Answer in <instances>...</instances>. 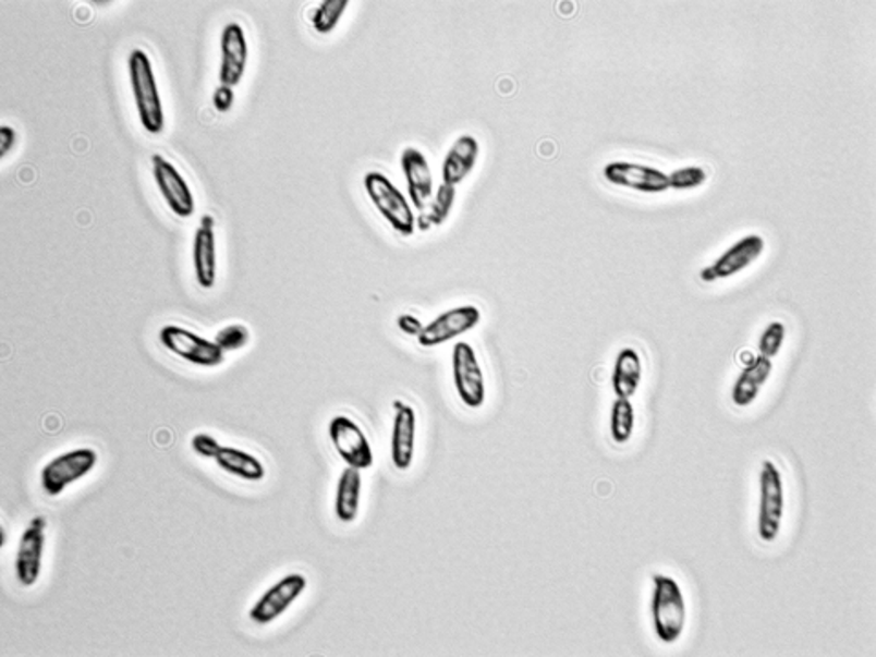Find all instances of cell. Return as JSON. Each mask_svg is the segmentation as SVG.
<instances>
[{"instance_id":"6da1fadb","label":"cell","mask_w":876,"mask_h":657,"mask_svg":"<svg viewBox=\"0 0 876 657\" xmlns=\"http://www.w3.org/2000/svg\"><path fill=\"white\" fill-rule=\"evenodd\" d=\"M652 623L657 640L665 645H674L686 629V601L680 583L674 577L656 573L652 575Z\"/></svg>"},{"instance_id":"7a4b0ae2","label":"cell","mask_w":876,"mask_h":657,"mask_svg":"<svg viewBox=\"0 0 876 657\" xmlns=\"http://www.w3.org/2000/svg\"><path fill=\"white\" fill-rule=\"evenodd\" d=\"M129 75L141 126L148 134H161L165 130L163 101L154 75L153 62L146 51H130Z\"/></svg>"},{"instance_id":"3957f363","label":"cell","mask_w":876,"mask_h":657,"mask_svg":"<svg viewBox=\"0 0 876 657\" xmlns=\"http://www.w3.org/2000/svg\"><path fill=\"white\" fill-rule=\"evenodd\" d=\"M786 518V486L781 472L772 461H764L759 470L758 535L764 543H775Z\"/></svg>"},{"instance_id":"277c9868","label":"cell","mask_w":876,"mask_h":657,"mask_svg":"<svg viewBox=\"0 0 876 657\" xmlns=\"http://www.w3.org/2000/svg\"><path fill=\"white\" fill-rule=\"evenodd\" d=\"M365 192L372 197L373 205L382 214L389 226L402 236H413L416 229L415 212L410 199L394 186V183L380 174L369 172L364 178Z\"/></svg>"},{"instance_id":"5b68a950","label":"cell","mask_w":876,"mask_h":657,"mask_svg":"<svg viewBox=\"0 0 876 657\" xmlns=\"http://www.w3.org/2000/svg\"><path fill=\"white\" fill-rule=\"evenodd\" d=\"M99 455L92 448H77L53 457L40 472V488L48 497H59L68 486L94 472Z\"/></svg>"},{"instance_id":"8992f818","label":"cell","mask_w":876,"mask_h":657,"mask_svg":"<svg viewBox=\"0 0 876 657\" xmlns=\"http://www.w3.org/2000/svg\"><path fill=\"white\" fill-rule=\"evenodd\" d=\"M159 342L170 353L199 367H218L226 362V351L219 348L218 343L205 340L185 327H161Z\"/></svg>"},{"instance_id":"52a82bcc","label":"cell","mask_w":876,"mask_h":657,"mask_svg":"<svg viewBox=\"0 0 876 657\" xmlns=\"http://www.w3.org/2000/svg\"><path fill=\"white\" fill-rule=\"evenodd\" d=\"M453 382H455L459 399L472 407L478 410L486 402V378H484L483 365L478 362L475 349L467 342L455 343L453 354Z\"/></svg>"},{"instance_id":"ba28073f","label":"cell","mask_w":876,"mask_h":657,"mask_svg":"<svg viewBox=\"0 0 876 657\" xmlns=\"http://www.w3.org/2000/svg\"><path fill=\"white\" fill-rule=\"evenodd\" d=\"M329 438L334 450L348 466L356 467L360 472L369 470L375 462L372 445L362 431V427L345 415H338L329 422Z\"/></svg>"},{"instance_id":"9c48e42d","label":"cell","mask_w":876,"mask_h":657,"mask_svg":"<svg viewBox=\"0 0 876 657\" xmlns=\"http://www.w3.org/2000/svg\"><path fill=\"white\" fill-rule=\"evenodd\" d=\"M305 588H307L305 575L289 573L278 583L272 584L269 591L265 592L264 596L259 597L256 605L251 608V613H248L251 621L261 624V626L275 623L276 619H280L294 603L299 601V597L304 594Z\"/></svg>"},{"instance_id":"30bf717a","label":"cell","mask_w":876,"mask_h":657,"mask_svg":"<svg viewBox=\"0 0 876 657\" xmlns=\"http://www.w3.org/2000/svg\"><path fill=\"white\" fill-rule=\"evenodd\" d=\"M46 528H48V521L45 518H34L19 539L17 553H15V575L24 588L35 586L42 573Z\"/></svg>"},{"instance_id":"8fae6325","label":"cell","mask_w":876,"mask_h":657,"mask_svg":"<svg viewBox=\"0 0 876 657\" xmlns=\"http://www.w3.org/2000/svg\"><path fill=\"white\" fill-rule=\"evenodd\" d=\"M764 251V238L758 236V234H749V236L738 240L734 245H730L713 265L705 267L699 272V278L705 283L732 278V276L740 275L743 270H747L751 265L756 264L762 258Z\"/></svg>"},{"instance_id":"7c38bea8","label":"cell","mask_w":876,"mask_h":657,"mask_svg":"<svg viewBox=\"0 0 876 657\" xmlns=\"http://www.w3.org/2000/svg\"><path fill=\"white\" fill-rule=\"evenodd\" d=\"M480 318L483 315L475 305H462V307L446 311L422 329L418 334V343L422 348L445 345V343L473 331L480 324Z\"/></svg>"},{"instance_id":"4fadbf2b","label":"cell","mask_w":876,"mask_h":657,"mask_svg":"<svg viewBox=\"0 0 876 657\" xmlns=\"http://www.w3.org/2000/svg\"><path fill=\"white\" fill-rule=\"evenodd\" d=\"M153 172L156 185H158L159 192H161V196L169 205L170 210L178 218H191L194 210H196V202H194L191 185L180 174V170L175 169L169 159L156 154V156H153Z\"/></svg>"},{"instance_id":"5bb4252c","label":"cell","mask_w":876,"mask_h":657,"mask_svg":"<svg viewBox=\"0 0 876 657\" xmlns=\"http://www.w3.org/2000/svg\"><path fill=\"white\" fill-rule=\"evenodd\" d=\"M605 180L616 186L632 188L641 194H664L669 191V174L648 165L613 161L603 170Z\"/></svg>"},{"instance_id":"9a60e30c","label":"cell","mask_w":876,"mask_h":657,"mask_svg":"<svg viewBox=\"0 0 876 657\" xmlns=\"http://www.w3.org/2000/svg\"><path fill=\"white\" fill-rule=\"evenodd\" d=\"M248 62V42L242 26L227 24L221 32V64H219V85L236 88L242 83Z\"/></svg>"},{"instance_id":"2e32d148","label":"cell","mask_w":876,"mask_h":657,"mask_svg":"<svg viewBox=\"0 0 876 657\" xmlns=\"http://www.w3.org/2000/svg\"><path fill=\"white\" fill-rule=\"evenodd\" d=\"M400 167L407 183L411 207L415 208L416 212H422L427 203L431 202L435 191L431 167L427 163L426 156L413 146L404 148V153L400 156Z\"/></svg>"},{"instance_id":"e0dca14e","label":"cell","mask_w":876,"mask_h":657,"mask_svg":"<svg viewBox=\"0 0 876 657\" xmlns=\"http://www.w3.org/2000/svg\"><path fill=\"white\" fill-rule=\"evenodd\" d=\"M192 264L197 283L203 289H212L218 276V256H216V221L212 216H203L194 236Z\"/></svg>"},{"instance_id":"ac0fdd59","label":"cell","mask_w":876,"mask_h":657,"mask_svg":"<svg viewBox=\"0 0 876 657\" xmlns=\"http://www.w3.org/2000/svg\"><path fill=\"white\" fill-rule=\"evenodd\" d=\"M393 435H391V461L400 472L410 470L415 457L416 413L402 400L393 402Z\"/></svg>"},{"instance_id":"d6986e66","label":"cell","mask_w":876,"mask_h":657,"mask_svg":"<svg viewBox=\"0 0 876 657\" xmlns=\"http://www.w3.org/2000/svg\"><path fill=\"white\" fill-rule=\"evenodd\" d=\"M478 154H480L478 141L473 135H461L446 154L442 163V183L450 186L464 183L477 165Z\"/></svg>"},{"instance_id":"ffe728a7","label":"cell","mask_w":876,"mask_h":657,"mask_svg":"<svg viewBox=\"0 0 876 657\" xmlns=\"http://www.w3.org/2000/svg\"><path fill=\"white\" fill-rule=\"evenodd\" d=\"M772 369H775L772 360L765 358L762 354H759L758 358H754L740 373V377L734 382V388H732V402H734V405H738V407L753 405L758 400L765 384L769 382Z\"/></svg>"},{"instance_id":"44dd1931","label":"cell","mask_w":876,"mask_h":657,"mask_svg":"<svg viewBox=\"0 0 876 657\" xmlns=\"http://www.w3.org/2000/svg\"><path fill=\"white\" fill-rule=\"evenodd\" d=\"M643 380V360L632 348L619 351L613 365L612 389L618 399L630 400L637 393Z\"/></svg>"},{"instance_id":"7402d4cb","label":"cell","mask_w":876,"mask_h":657,"mask_svg":"<svg viewBox=\"0 0 876 657\" xmlns=\"http://www.w3.org/2000/svg\"><path fill=\"white\" fill-rule=\"evenodd\" d=\"M362 483V472L356 467L345 466L338 480L334 497V513L340 523L351 524L358 518Z\"/></svg>"},{"instance_id":"603a6c76","label":"cell","mask_w":876,"mask_h":657,"mask_svg":"<svg viewBox=\"0 0 876 657\" xmlns=\"http://www.w3.org/2000/svg\"><path fill=\"white\" fill-rule=\"evenodd\" d=\"M214 462L232 477L242 478L248 483L264 480L265 473H267L264 462L259 461L258 457L238 450V448H229V446L219 448L218 453L214 457Z\"/></svg>"},{"instance_id":"cb8c5ba5","label":"cell","mask_w":876,"mask_h":657,"mask_svg":"<svg viewBox=\"0 0 876 657\" xmlns=\"http://www.w3.org/2000/svg\"><path fill=\"white\" fill-rule=\"evenodd\" d=\"M457 186H438L437 194H433L431 202L427 203L416 221V227L422 232L431 231L433 227H440L446 219L450 218L451 210L455 207Z\"/></svg>"},{"instance_id":"d4e9b609","label":"cell","mask_w":876,"mask_h":657,"mask_svg":"<svg viewBox=\"0 0 876 657\" xmlns=\"http://www.w3.org/2000/svg\"><path fill=\"white\" fill-rule=\"evenodd\" d=\"M635 427V411L632 402L626 399H616L610 411V437L616 445H626Z\"/></svg>"},{"instance_id":"484cf974","label":"cell","mask_w":876,"mask_h":657,"mask_svg":"<svg viewBox=\"0 0 876 657\" xmlns=\"http://www.w3.org/2000/svg\"><path fill=\"white\" fill-rule=\"evenodd\" d=\"M348 8V0H324L313 12V28L321 35L331 34Z\"/></svg>"},{"instance_id":"4316f807","label":"cell","mask_w":876,"mask_h":657,"mask_svg":"<svg viewBox=\"0 0 876 657\" xmlns=\"http://www.w3.org/2000/svg\"><path fill=\"white\" fill-rule=\"evenodd\" d=\"M787 329L781 321H770L759 337V354L765 358H776L786 343Z\"/></svg>"},{"instance_id":"83f0119b","label":"cell","mask_w":876,"mask_h":657,"mask_svg":"<svg viewBox=\"0 0 876 657\" xmlns=\"http://www.w3.org/2000/svg\"><path fill=\"white\" fill-rule=\"evenodd\" d=\"M705 181H707V172L702 167H683L669 174V185L674 191H692V188L705 185Z\"/></svg>"},{"instance_id":"f1b7e54d","label":"cell","mask_w":876,"mask_h":657,"mask_svg":"<svg viewBox=\"0 0 876 657\" xmlns=\"http://www.w3.org/2000/svg\"><path fill=\"white\" fill-rule=\"evenodd\" d=\"M251 340V332L247 327L234 324V326H227L216 334L214 342L218 343L219 348L223 351H238L247 345Z\"/></svg>"},{"instance_id":"f546056e","label":"cell","mask_w":876,"mask_h":657,"mask_svg":"<svg viewBox=\"0 0 876 657\" xmlns=\"http://www.w3.org/2000/svg\"><path fill=\"white\" fill-rule=\"evenodd\" d=\"M219 445L216 438L210 437L207 433H197L192 437V450L196 451L197 455L203 457V459H212L218 453Z\"/></svg>"},{"instance_id":"4dcf8cb0","label":"cell","mask_w":876,"mask_h":657,"mask_svg":"<svg viewBox=\"0 0 876 657\" xmlns=\"http://www.w3.org/2000/svg\"><path fill=\"white\" fill-rule=\"evenodd\" d=\"M232 90H234V88L219 85L216 92H214L212 102L218 112H229V110H231L232 105H234V92Z\"/></svg>"},{"instance_id":"1f68e13d","label":"cell","mask_w":876,"mask_h":657,"mask_svg":"<svg viewBox=\"0 0 876 657\" xmlns=\"http://www.w3.org/2000/svg\"><path fill=\"white\" fill-rule=\"evenodd\" d=\"M397 324H399L400 331L404 332V334H407V337L418 338V334H421L422 329H424V326H422V321L418 320V318H416V316L413 315L400 316L399 321H397Z\"/></svg>"},{"instance_id":"d6a6232c","label":"cell","mask_w":876,"mask_h":657,"mask_svg":"<svg viewBox=\"0 0 876 657\" xmlns=\"http://www.w3.org/2000/svg\"><path fill=\"white\" fill-rule=\"evenodd\" d=\"M17 141V134L12 126H2L0 129V158H7L8 154L12 153L13 146Z\"/></svg>"}]
</instances>
